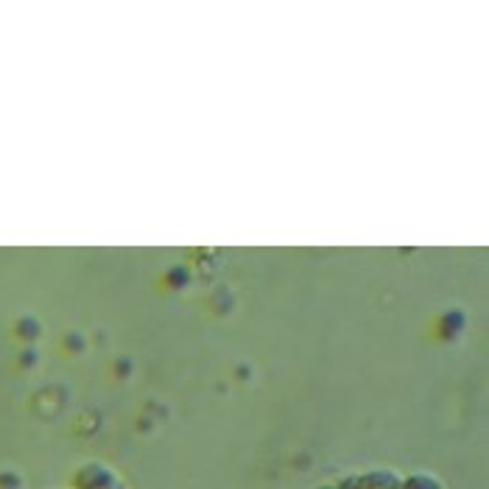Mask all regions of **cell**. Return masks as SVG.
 Returning <instances> with one entry per match:
<instances>
[{
    "label": "cell",
    "instance_id": "cell-2",
    "mask_svg": "<svg viewBox=\"0 0 489 489\" xmlns=\"http://www.w3.org/2000/svg\"><path fill=\"white\" fill-rule=\"evenodd\" d=\"M17 333H20L22 338H36L39 324H36V321H31V319H28V321H20V324H17Z\"/></svg>",
    "mask_w": 489,
    "mask_h": 489
},
{
    "label": "cell",
    "instance_id": "cell-3",
    "mask_svg": "<svg viewBox=\"0 0 489 489\" xmlns=\"http://www.w3.org/2000/svg\"><path fill=\"white\" fill-rule=\"evenodd\" d=\"M170 282H187V271L184 268H173L170 271Z\"/></svg>",
    "mask_w": 489,
    "mask_h": 489
},
{
    "label": "cell",
    "instance_id": "cell-1",
    "mask_svg": "<svg viewBox=\"0 0 489 489\" xmlns=\"http://www.w3.org/2000/svg\"><path fill=\"white\" fill-rule=\"evenodd\" d=\"M461 327H464V316H461L458 310L447 313V316L441 319V338H455Z\"/></svg>",
    "mask_w": 489,
    "mask_h": 489
}]
</instances>
